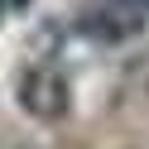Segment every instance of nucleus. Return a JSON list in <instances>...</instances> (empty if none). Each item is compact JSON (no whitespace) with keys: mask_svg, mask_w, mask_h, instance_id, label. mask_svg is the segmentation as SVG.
I'll return each instance as SVG.
<instances>
[{"mask_svg":"<svg viewBox=\"0 0 149 149\" xmlns=\"http://www.w3.org/2000/svg\"><path fill=\"white\" fill-rule=\"evenodd\" d=\"M15 101H19L24 116L53 125V120H63L72 111V87H68V77L53 63H29L19 72V82H15Z\"/></svg>","mask_w":149,"mask_h":149,"instance_id":"1","label":"nucleus"},{"mask_svg":"<svg viewBox=\"0 0 149 149\" xmlns=\"http://www.w3.org/2000/svg\"><path fill=\"white\" fill-rule=\"evenodd\" d=\"M144 29V10H135L130 0H96L77 15V34L91 43H125Z\"/></svg>","mask_w":149,"mask_h":149,"instance_id":"2","label":"nucleus"},{"mask_svg":"<svg viewBox=\"0 0 149 149\" xmlns=\"http://www.w3.org/2000/svg\"><path fill=\"white\" fill-rule=\"evenodd\" d=\"M24 5H29V0H0V24L10 19V15H19V10H24Z\"/></svg>","mask_w":149,"mask_h":149,"instance_id":"3","label":"nucleus"},{"mask_svg":"<svg viewBox=\"0 0 149 149\" xmlns=\"http://www.w3.org/2000/svg\"><path fill=\"white\" fill-rule=\"evenodd\" d=\"M130 5H135V10H144V15H149V0H130Z\"/></svg>","mask_w":149,"mask_h":149,"instance_id":"4","label":"nucleus"}]
</instances>
